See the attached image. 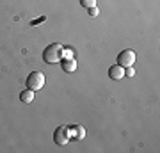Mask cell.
<instances>
[{
  "label": "cell",
  "instance_id": "obj_8",
  "mask_svg": "<svg viewBox=\"0 0 160 153\" xmlns=\"http://www.w3.org/2000/svg\"><path fill=\"white\" fill-rule=\"evenodd\" d=\"M20 100H22L23 103H30L32 100H34V91L27 87L25 91H22V93H20Z\"/></svg>",
  "mask_w": 160,
  "mask_h": 153
},
{
  "label": "cell",
  "instance_id": "obj_7",
  "mask_svg": "<svg viewBox=\"0 0 160 153\" xmlns=\"http://www.w3.org/2000/svg\"><path fill=\"white\" fill-rule=\"evenodd\" d=\"M61 66H62V71H66V73H73L75 69H77V61H75L73 57L62 59V61H61Z\"/></svg>",
  "mask_w": 160,
  "mask_h": 153
},
{
  "label": "cell",
  "instance_id": "obj_5",
  "mask_svg": "<svg viewBox=\"0 0 160 153\" xmlns=\"http://www.w3.org/2000/svg\"><path fill=\"white\" fill-rule=\"evenodd\" d=\"M69 137H71L73 141H82V139L86 137V128L82 125H73L69 128Z\"/></svg>",
  "mask_w": 160,
  "mask_h": 153
},
{
  "label": "cell",
  "instance_id": "obj_10",
  "mask_svg": "<svg viewBox=\"0 0 160 153\" xmlns=\"http://www.w3.org/2000/svg\"><path fill=\"white\" fill-rule=\"evenodd\" d=\"M87 11H89V16H98V14H100V11H98V7L94 6V7H89V9H87Z\"/></svg>",
  "mask_w": 160,
  "mask_h": 153
},
{
  "label": "cell",
  "instance_id": "obj_4",
  "mask_svg": "<svg viewBox=\"0 0 160 153\" xmlns=\"http://www.w3.org/2000/svg\"><path fill=\"white\" fill-rule=\"evenodd\" d=\"M135 63V52L133 50H123L118 55V64L123 66V68H128V66H133Z\"/></svg>",
  "mask_w": 160,
  "mask_h": 153
},
{
  "label": "cell",
  "instance_id": "obj_6",
  "mask_svg": "<svg viewBox=\"0 0 160 153\" xmlns=\"http://www.w3.org/2000/svg\"><path fill=\"white\" fill-rule=\"evenodd\" d=\"M109 77H110L112 80H121L123 77H125V68H123V66H119V64H114V66H110Z\"/></svg>",
  "mask_w": 160,
  "mask_h": 153
},
{
  "label": "cell",
  "instance_id": "obj_1",
  "mask_svg": "<svg viewBox=\"0 0 160 153\" xmlns=\"http://www.w3.org/2000/svg\"><path fill=\"white\" fill-rule=\"evenodd\" d=\"M64 57V46L61 43H52L43 50V61L48 64H57Z\"/></svg>",
  "mask_w": 160,
  "mask_h": 153
},
{
  "label": "cell",
  "instance_id": "obj_11",
  "mask_svg": "<svg viewBox=\"0 0 160 153\" xmlns=\"http://www.w3.org/2000/svg\"><path fill=\"white\" fill-rule=\"evenodd\" d=\"M128 75V77H133L135 75V69L132 68V66H128V68H125V77Z\"/></svg>",
  "mask_w": 160,
  "mask_h": 153
},
{
  "label": "cell",
  "instance_id": "obj_9",
  "mask_svg": "<svg viewBox=\"0 0 160 153\" xmlns=\"http://www.w3.org/2000/svg\"><path fill=\"white\" fill-rule=\"evenodd\" d=\"M80 6L89 9V7H94L96 6V0H80Z\"/></svg>",
  "mask_w": 160,
  "mask_h": 153
},
{
  "label": "cell",
  "instance_id": "obj_3",
  "mask_svg": "<svg viewBox=\"0 0 160 153\" xmlns=\"http://www.w3.org/2000/svg\"><path fill=\"white\" fill-rule=\"evenodd\" d=\"M53 141L57 142L59 146H66L71 141L68 126H59V128H55V132H53Z\"/></svg>",
  "mask_w": 160,
  "mask_h": 153
},
{
  "label": "cell",
  "instance_id": "obj_2",
  "mask_svg": "<svg viewBox=\"0 0 160 153\" xmlns=\"http://www.w3.org/2000/svg\"><path fill=\"white\" fill-rule=\"evenodd\" d=\"M45 85V75L41 71H32V73L27 77V87L32 91H38V89H43Z\"/></svg>",
  "mask_w": 160,
  "mask_h": 153
},
{
  "label": "cell",
  "instance_id": "obj_12",
  "mask_svg": "<svg viewBox=\"0 0 160 153\" xmlns=\"http://www.w3.org/2000/svg\"><path fill=\"white\" fill-rule=\"evenodd\" d=\"M45 20H46V16H41V18H38V20H34V22H32V25H38V23L45 22Z\"/></svg>",
  "mask_w": 160,
  "mask_h": 153
}]
</instances>
